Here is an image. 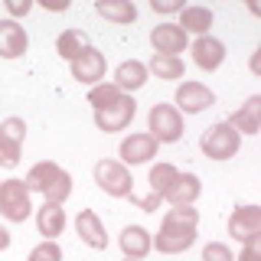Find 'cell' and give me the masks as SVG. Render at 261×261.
I'll list each match as a JSON object with an SVG mask.
<instances>
[{
    "label": "cell",
    "mask_w": 261,
    "mask_h": 261,
    "mask_svg": "<svg viewBox=\"0 0 261 261\" xmlns=\"http://www.w3.org/2000/svg\"><path fill=\"white\" fill-rule=\"evenodd\" d=\"M23 183L30 186V193H39L46 202H56V206H62L72 196V176L53 160H43V163H36V167H30V173H27Z\"/></svg>",
    "instance_id": "2"
},
{
    "label": "cell",
    "mask_w": 261,
    "mask_h": 261,
    "mask_svg": "<svg viewBox=\"0 0 261 261\" xmlns=\"http://www.w3.org/2000/svg\"><path fill=\"white\" fill-rule=\"evenodd\" d=\"M242 147V134L235 130L228 121H219V124H212L206 134L199 137V150L206 153L209 160H228L235 157Z\"/></svg>",
    "instance_id": "3"
},
{
    "label": "cell",
    "mask_w": 261,
    "mask_h": 261,
    "mask_svg": "<svg viewBox=\"0 0 261 261\" xmlns=\"http://www.w3.org/2000/svg\"><path fill=\"white\" fill-rule=\"evenodd\" d=\"M179 170L173 167V163H157V167H150V173H147V183H150V193L157 196H167V190L176 183Z\"/></svg>",
    "instance_id": "26"
},
{
    "label": "cell",
    "mask_w": 261,
    "mask_h": 261,
    "mask_svg": "<svg viewBox=\"0 0 261 261\" xmlns=\"http://www.w3.org/2000/svg\"><path fill=\"white\" fill-rule=\"evenodd\" d=\"M150 46L157 56H179L190 46V36L176 27V23H157L150 30Z\"/></svg>",
    "instance_id": "10"
},
{
    "label": "cell",
    "mask_w": 261,
    "mask_h": 261,
    "mask_svg": "<svg viewBox=\"0 0 261 261\" xmlns=\"http://www.w3.org/2000/svg\"><path fill=\"white\" fill-rule=\"evenodd\" d=\"M124 261H134V258H124Z\"/></svg>",
    "instance_id": "36"
},
{
    "label": "cell",
    "mask_w": 261,
    "mask_h": 261,
    "mask_svg": "<svg viewBox=\"0 0 261 261\" xmlns=\"http://www.w3.org/2000/svg\"><path fill=\"white\" fill-rule=\"evenodd\" d=\"M43 7H46V10H59V13H62V10H69V4H53V0H46Z\"/></svg>",
    "instance_id": "35"
},
{
    "label": "cell",
    "mask_w": 261,
    "mask_h": 261,
    "mask_svg": "<svg viewBox=\"0 0 261 261\" xmlns=\"http://www.w3.org/2000/svg\"><path fill=\"white\" fill-rule=\"evenodd\" d=\"M147 134L157 144H176L183 137V114H179L173 105H153L150 114H147Z\"/></svg>",
    "instance_id": "6"
},
{
    "label": "cell",
    "mask_w": 261,
    "mask_h": 261,
    "mask_svg": "<svg viewBox=\"0 0 261 261\" xmlns=\"http://www.w3.org/2000/svg\"><path fill=\"white\" fill-rule=\"evenodd\" d=\"M75 232H79V239L85 242L88 248H95V251H105V248H108V232H105V222L95 216L92 209H82L79 212Z\"/></svg>",
    "instance_id": "16"
},
{
    "label": "cell",
    "mask_w": 261,
    "mask_h": 261,
    "mask_svg": "<svg viewBox=\"0 0 261 261\" xmlns=\"http://www.w3.org/2000/svg\"><path fill=\"white\" fill-rule=\"evenodd\" d=\"M202 261H235V255H232V248H228V245L209 242L206 248H202Z\"/></svg>",
    "instance_id": "29"
},
{
    "label": "cell",
    "mask_w": 261,
    "mask_h": 261,
    "mask_svg": "<svg viewBox=\"0 0 261 261\" xmlns=\"http://www.w3.org/2000/svg\"><path fill=\"white\" fill-rule=\"evenodd\" d=\"M36 228L46 242H56L65 228V209L56 206V202H43V206L36 209Z\"/></svg>",
    "instance_id": "19"
},
{
    "label": "cell",
    "mask_w": 261,
    "mask_h": 261,
    "mask_svg": "<svg viewBox=\"0 0 261 261\" xmlns=\"http://www.w3.org/2000/svg\"><path fill=\"white\" fill-rule=\"evenodd\" d=\"M121 92H118V85L114 82H98V85L88 88V105H92L95 111H101V108H108L111 101H118Z\"/></svg>",
    "instance_id": "27"
},
{
    "label": "cell",
    "mask_w": 261,
    "mask_h": 261,
    "mask_svg": "<svg viewBox=\"0 0 261 261\" xmlns=\"http://www.w3.org/2000/svg\"><path fill=\"white\" fill-rule=\"evenodd\" d=\"M199 193H202L199 176H196V173H179L176 183L167 190V196H163V199H167L170 206H193V202L199 199Z\"/></svg>",
    "instance_id": "20"
},
{
    "label": "cell",
    "mask_w": 261,
    "mask_h": 261,
    "mask_svg": "<svg viewBox=\"0 0 261 261\" xmlns=\"http://www.w3.org/2000/svg\"><path fill=\"white\" fill-rule=\"evenodd\" d=\"M95 10H98V16L114 20V23H134L137 20V7L130 0H98Z\"/></svg>",
    "instance_id": "25"
},
{
    "label": "cell",
    "mask_w": 261,
    "mask_h": 261,
    "mask_svg": "<svg viewBox=\"0 0 261 261\" xmlns=\"http://www.w3.org/2000/svg\"><path fill=\"white\" fill-rule=\"evenodd\" d=\"M173 108L176 111H186V114H199V111H206L216 105V92L212 88H206L202 82H183V85L176 88V95H173Z\"/></svg>",
    "instance_id": "9"
},
{
    "label": "cell",
    "mask_w": 261,
    "mask_h": 261,
    "mask_svg": "<svg viewBox=\"0 0 261 261\" xmlns=\"http://www.w3.org/2000/svg\"><path fill=\"white\" fill-rule=\"evenodd\" d=\"M150 7H153V13H163V16L183 10V4H170V0H150Z\"/></svg>",
    "instance_id": "33"
},
{
    "label": "cell",
    "mask_w": 261,
    "mask_h": 261,
    "mask_svg": "<svg viewBox=\"0 0 261 261\" xmlns=\"http://www.w3.org/2000/svg\"><path fill=\"white\" fill-rule=\"evenodd\" d=\"M7 248H10V232L0 225V251H7Z\"/></svg>",
    "instance_id": "34"
},
{
    "label": "cell",
    "mask_w": 261,
    "mask_h": 261,
    "mask_svg": "<svg viewBox=\"0 0 261 261\" xmlns=\"http://www.w3.org/2000/svg\"><path fill=\"white\" fill-rule=\"evenodd\" d=\"M147 75H150V72H147V65L141 59H127L114 69V85H118L121 95H134L137 88L147 85Z\"/></svg>",
    "instance_id": "17"
},
{
    "label": "cell",
    "mask_w": 261,
    "mask_h": 261,
    "mask_svg": "<svg viewBox=\"0 0 261 261\" xmlns=\"http://www.w3.org/2000/svg\"><path fill=\"white\" fill-rule=\"evenodd\" d=\"M196 225H199V212L193 206H170L160 222V232L150 235V242L160 255H179L196 245Z\"/></svg>",
    "instance_id": "1"
},
{
    "label": "cell",
    "mask_w": 261,
    "mask_h": 261,
    "mask_svg": "<svg viewBox=\"0 0 261 261\" xmlns=\"http://www.w3.org/2000/svg\"><path fill=\"white\" fill-rule=\"evenodd\" d=\"M147 72H153V75L163 79V82H176V79L186 75V65H183L179 56H157L153 53V59L147 62Z\"/></svg>",
    "instance_id": "24"
},
{
    "label": "cell",
    "mask_w": 261,
    "mask_h": 261,
    "mask_svg": "<svg viewBox=\"0 0 261 261\" xmlns=\"http://www.w3.org/2000/svg\"><path fill=\"white\" fill-rule=\"evenodd\" d=\"M228 235L235 242H248L261 235V209L258 206H235V212L228 216Z\"/></svg>",
    "instance_id": "12"
},
{
    "label": "cell",
    "mask_w": 261,
    "mask_h": 261,
    "mask_svg": "<svg viewBox=\"0 0 261 261\" xmlns=\"http://www.w3.org/2000/svg\"><path fill=\"white\" fill-rule=\"evenodd\" d=\"M121 251H124V258H134V261H141L147 258L153 251V242H150V232H147L144 225H127L124 232H121Z\"/></svg>",
    "instance_id": "18"
},
{
    "label": "cell",
    "mask_w": 261,
    "mask_h": 261,
    "mask_svg": "<svg viewBox=\"0 0 261 261\" xmlns=\"http://www.w3.org/2000/svg\"><path fill=\"white\" fill-rule=\"evenodd\" d=\"M157 141H153L150 134H130L121 141V163L124 167H137V163H147V160H153L157 157Z\"/></svg>",
    "instance_id": "14"
},
{
    "label": "cell",
    "mask_w": 261,
    "mask_h": 261,
    "mask_svg": "<svg viewBox=\"0 0 261 261\" xmlns=\"http://www.w3.org/2000/svg\"><path fill=\"white\" fill-rule=\"evenodd\" d=\"M95 183L101 193L114 196V199H127L134 193V176L121 160H98L95 163Z\"/></svg>",
    "instance_id": "4"
},
{
    "label": "cell",
    "mask_w": 261,
    "mask_h": 261,
    "mask_svg": "<svg viewBox=\"0 0 261 261\" xmlns=\"http://www.w3.org/2000/svg\"><path fill=\"white\" fill-rule=\"evenodd\" d=\"M179 30L190 36V33H196V36H209V27H212V10L209 7H183L179 10Z\"/></svg>",
    "instance_id": "22"
},
{
    "label": "cell",
    "mask_w": 261,
    "mask_h": 261,
    "mask_svg": "<svg viewBox=\"0 0 261 261\" xmlns=\"http://www.w3.org/2000/svg\"><path fill=\"white\" fill-rule=\"evenodd\" d=\"M235 261H261V235H255V239H248V242H245Z\"/></svg>",
    "instance_id": "30"
},
{
    "label": "cell",
    "mask_w": 261,
    "mask_h": 261,
    "mask_svg": "<svg viewBox=\"0 0 261 261\" xmlns=\"http://www.w3.org/2000/svg\"><path fill=\"white\" fill-rule=\"evenodd\" d=\"M69 65H72V79L82 82V85H98V82H105V69H108L105 53H98L95 46H88L85 53Z\"/></svg>",
    "instance_id": "11"
},
{
    "label": "cell",
    "mask_w": 261,
    "mask_h": 261,
    "mask_svg": "<svg viewBox=\"0 0 261 261\" xmlns=\"http://www.w3.org/2000/svg\"><path fill=\"white\" fill-rule=\"evenodd\" d=\"M88 46H92V39H88L85 30H62L59 39H56V53H59L65 62H75Z\"/></svg>",
    "instance_id": "23"
},
{
    "label": "cell",
    "mask_w": 261,
    "mask_h": 261,
    "mask_svg": "<svg viewBox=\"0 0 261 261\" xmlns=\"http://www.w3.org/2000/svg\"><path fill=\"white\" fill-rule=\"evenodd\" d=\"M137 114V101L134 95H121L118 101H111L108 108L95 111V127L105 130V134H114V130H124Z\"/></svg>",
    "instance_id": "8"
},
{
    "label": "cell",
    "mask_w": 261,
    "mask_h": 261,
    "mask_svg": "<svg viewBox=\"0 0 261 261\" xmlns=\"http://www.w3.org/2000/svg\"><path fill=\"white\" fill-rule=\"evenodd\" d=\"M27 261H62V248H59V242H39L36 248L30 251V258Z\"/></svg>",
    "instance_id": "28"
},
{
    "label": "cell",
    "mask_w": 261,
    "mask_h": 261,
    "mask_svg": "<svg viewBox=\"0 0 261 261\" xmlns=\"http://www.w3.org/2000/svg\"><path fill=\"white\" fill-rule=\"evenodd\" d=\"M33 212V202H30V186L23 179H4L0 183V216L7 222H27Z\"/></svg>",
    "instance_id": "5"
},
{
    "label": "cell",
    "mask_w": 261,
    "mask_h": 261,
    "mask_svg": "<svg viewBox=\"0 0 261 261\" xmlns=\"http://www.w3.org/2000/svg\"><path fill=\"white\" fill-rule=\"evenodd\" d=\"M30 10H33V0H7V13H10V20L27 16Z\"/></svg>",
    "instance_id": "32"
},
{
    "label": "cell",
    "mask_w": 261,
    "mask_h": 261,
    "mask_svg": "<svg viewBox=\"0 0 261 261\" xmlns=\"http://www.w3.org/2000/svg\"><path fill=\"white\" fill-rule=\"evenodd\" d=\"M228 124L239 130V134H258L261 130V95H251L248 101L228 118Z\"/></svg>",
    "instance_id": "21"
},
{
    "label": "cell",
    "mask_w": 261,
    "mask_h": 261,
    "mask_svg": "<svg viewBox=\"0 0 261 261\" xmlns=\"http://www.w3.org/2000/svg\"><path fill=\"white\" fill-rule=\"evenodd\" d=\"M130 202H134L137 209H144V212H157L160 202H163V196H157V193H150V196H134V193H130Z\"/></svg>",
    "instance_id": "31"
},
{
    "label": "cell",
    "mask_w": 261,
    "mask_h": 261,
    "mask_svg": "<svg viewBox=\"0 0 261 261\" xmlns=\"http://www.w3.org/2000/svg\"><path fill=\"white\" fill-rule=\"evenodd\" d=\"M23 141H27V121H23V118L0 121V167H4V170L20 167Z\"/></svg>",
    "instance_id": "7"
},
{
    "label": "cell",
    "mask_w": 261,
    "mask_h": 261,
    "mask_svg": "<svg viewBox=\"0 0 261 261\" xmlns=\"http://www.w3.org/2000/svg\"><path fill=\"white\" fill-rule=\"evenodd\" d=\"M30 49V36L20 27V20H0V59H20Z\"/></svg>",
    "instance_id": "13"
},
{
    "label": "cell",
    "mask_w": 261,
    "mask_h": 261,
    "mask_svg": "<svg viewBox=\"0 0 261 261\" xmlns=\"http://www.w3.org/2000/svg\"><path fill=\"white\" fill-rule=\"evenodd\" d=\"M193 62L199 65L202 72H216L219 65L225 62V43L216 36H196L193 43Z\"/></svg>",
    "instance_id": "15"
}]
</instances>
